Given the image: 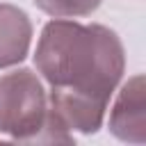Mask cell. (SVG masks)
Returning a JSON list of instances; mask_svg holds the SVG:
<instances>
[{"label": "cell", "mask_w": 146, "mask_h": 146, "mask_svg": "<svg viewBox=\"0 0 146 146\" xmlns=\"http://www.w3.org/2000/svg\"><path fill=\"white\" fill-rule=\"evenodd\" d=\"M105 100L78 94V91H68V89H59L52 87L50 96H48V110L50 114L68 130H80V132H96L103 123L105 116Z\"/></svg>", "instance_id": "cell-3"}, {"label": "cell", "mask_w": 146, "mask_h": 146, "mask_svg": "<svg viewBox=\"0 0 146 146\" xmlns=\"http://www.w3.org/2000/svg\"><path fill=\"white\" fill-rule=\"evenodd\" d=\"M144 75H135L121 89L112 114H110V130L123 139L144 144L146 141V98H144Z\"/></svg>", "instance_id": "cell-4"}, {"label": "cell", "mask_w": 146, "mask_h": 146, "mask_svg": "<svg viewBox=\"0 0 146 146\" xmlns=\"http://www.w3.org/2000/svg\"><path fill=\"white\" fill-rule=\"evenodd\" d=\"M46 116L48 96L32 71L0 75V132L16 141H41Z\"/></svg>", "instance_id": "cell-2"}, {"label": "cell", "mask_w": 146, "mask_h": 146, "mask_svg": "<svg viewBox=\"0 0 146 146\" xmlns=\"http://www.w3.org/2000/svg\"><path fill=\"white\" fill-rule=\"evenodd\" d=\"M39 9L55 18H71V16H87L91 14L100 0H34Z\"/></svg>", "instance_id": "cell-6"}, {"label": "cell", "mask_w": 146, "mask_h": 146, "mask_svg": "<svg viewBox=\"0 0 146 146\" xmlns=\"http://www.w3.org/2000/svg\"><path fill=\"white\" fill-rule=\"evenodd\" d=\"M32 25L25 11L14 5H0V68L18 64L30 48Z\"/></svg>", "instance_id": "cell-5"}, {"label": "cell", "mask_w": 146, "mask_h": 146, "mask_svg": "<svg viewBox=\"0 0 146 146\" xmlns=\"http://www.w3.org/2000/svg\"><path fill=\"white\" fill-rule=\"evenodd\" d=\"M39 73L50 87L110 100L125 66L119 36L103 25L50 21L34 55Z\"/></svg>", "instance_id": "cell-1"}]
</instances>
